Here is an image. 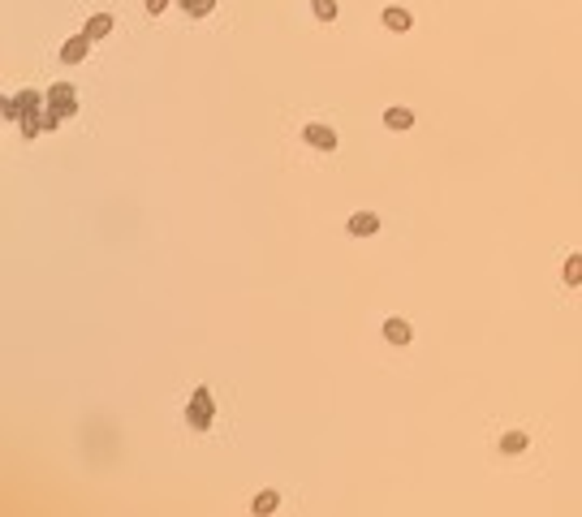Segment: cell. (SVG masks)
I'll use <instances>...</instances> for the list:
<instances>
[{
    "mask_svg": "<svg viewBox=\"0 0 582 517\" xmlns=\"http://www.w3.org/2000/svg\"><path fill=\"white\" fill-rule=\"evenodd\" d=\"M211 418H216V401H211V393H207V388H194V393H190V406H186V423H190L194 431H207V427H211Z\"/></svg>",
    "mask_w": 582,
    "mask_h": 517,
    "instance_id": "1",
    "label": "cell"
},
{
    "mask_svg": "<svg viewBox=\"0 0 582 517\" xmlns=\"http://www.w3.org/2000/svg\"><path fill=\"white\" fill-rule=\"evenodd\" d=\"M48 108H56L61 116H74V112H78V91H74V82H52Z\"/></svg>",
    "mask_w": 582,
    "mask_h": 517,
    "instance_id": "2",
    "label": "cell"
},
{
    "mask_svg": "<svg viewBox=\"0 0 582 517\" xmlns=\"http://www.w3.org/2000/svg\"><path fill=\"white\" fill-rule=\"evenodd\" d=\"M302 139H306V147H315V151H336V129L332 125H319V121H311L306 129H302Z\"/></svg>",
    "mask_w": 582,
    "mask_h": 517,
    "instance_id": "3",
    "label": "cell"
},
{
    "mask_svg": "<svg viewBox=\"0 0 582 517\" xmlns=\"http://www.w3.org/2000/svg\"><path fill=\"white\" fill-rule=\"evenodd\" d=\"M345 229H349V237H371V233H380V216L376 211H354L345 220Z\"/></svg>",
    "mask_w": 582,
    "mask_h": 517,
    "instance_id": "4",
    "label": "cell"
},
{
    "mask_svg": "<svg viewBox=\"0 0 582 517\" xmlns=\"http://www.w3.org/2000/svg\"><path fill=\"white\" fill-rule=\"evenodd\" d=\"M86 52H91V39H86V35H69V39L61 44V61H65V65L86 61Z\"/></svg>",
    "mask_w": 582,
    "mask_h": 517,
    "instance_id": "5",
    "label": "cell"
},
{
    "mask_svg": "<svg viewBox=\"0 0 582 517\" xmlns=\"http://www.w3.org/2000/svg\"><path fill=\"white\" fill-rule=\"evenodd\" d=\"M380 22H384V26H388V31H397V35H406V31H410V26H414V18H410V14H406V9H397V5H388V9H384V14H380Z\"/></svg>",
    "mask_w": 582,
    "mask_h": 517,
    "instance_id": "6",
    "label": "cell"
},
{
    "mask_svg": "<svg viewBox=\"0 0 582 517\" xmlns=\"http://www.w3.org/2000/svg\"><path fill=\"white\" fill-rule=\"evenodd\" d=\"M82 35H86L91 44H99L104 35H112V14H95V18H86V26H82Z\"/></svg>",
    "mask_w": 582,
    "mask_h": 517,
    "instance_id": "7",
    "label": "cell"
},
{
    "mask_svg": "<svg viewBox=\"0 0 582 517\" xmlns=\"http://www.w3.org/2000/svg\"><path fill=\"white\" fill-rule=\"evenodd\" d=\"M410 336H414V332H410L406 319H384V341H388V345L401 349V345H410Z\"/></svg>",
    "mask_w": 582,
    "mask_h": 517,
    "instance_id": "8",
    "label": "cell"
},
{
    "mask_svg": "<svg viewBox=\"0 0 582 517\" xmlns=\"http://www.w3.org/2000/svg\"><path fill=\"white\" fill-rule=\"evenodd\" d=\"M384 125H388V129H410V125H414V112L393 104V108H384Z\"/></svg>",
    "mask_w": 582,
    "mask_h": 517,
    "instance_id": "9",
    "label": "cell"
},
{
    "mask_svg": "<svg viewBox=\"0 0 582 517\" xmlns=\"http://www.w3.org/2000/svg\"><path fill=\"white\" fill-rule=\"evenodd\" d=\"M526 444H531L526 431H505V436H501V453H505V457H518Z\"/></svg>",
    "mask_w": 582,
    "mask_h": 517,
    "instance_id": "10",
    "label": "cell"
},
{
    "mask_svg": "<svg viewBox=\"0 0 582 517\" xmlns=\"http://www.w3.org/2000/svg\"><path fill=\"white\" fill-rule=\"evenodd\" d=\"M561 281H565L569 289H578V285H582V254H569V258H565V272H561Z\"/></svg>",
    "mask_w": 582,
    "mask_h": 517,
    "instance_id": "11",
    "label": "cell"
},
{
    "mask_svg": "<svg viewBox=\"0 0 582 517\" xmlns=\"http://www.w3.org/2000/svg\"><path fill=\"white\" fill-rule=\"evenodd\" d=\"M276 504H281V496H276V491H259V496H255V504H251V508H255V513H259V517H268V513H276Z\"/></svg>",
    "mask_w": 582,
    "mask_h": 517,
    "instance_id": "12",
    "label": "cell"
},
{
    "mask_svg": "<svg viewBox=\"0 0 582 517\" xmlns=\"http://www.w3.org/2000/svg\"><path fill=\"white\" fill-rule=\"evenodd\" d=\"M177 5H181L190 18H207V14L216 9V0H177Z\"/></svg>",
    "mask_w": 582,
    "mask_h": 517,
    "instance_id": "13",
    "label": "cell"
},
{
    "mask_svg": "<svg viewBox=\"0 0 582 517\" xmlns=\"http://www.w3.org/2000/svg\"><path fill=\"white\" fill-rule=\"evenodd\" d=\"M311 9H315L319 22H332L336 18V0H311Z\"/></svg>",
    "mask_w": 582,
    "mask_h": 517,
    "instance_id": "14",
    "label": "cell"
},
{
    "mask_svg": "<svg viewBox=\"0 0 582 517\" xmlns=\"http://www.w3.org/2000/svg\"><path fill=\"white\" fill-rule=\"evenodd\" d=\"M0 104H5V108H0V112H5V121H22V104H18V95H5Z\"/></svg>",
    "mask_w": 582,
    "mask_h": 517,
    "instance_id": "15",
    "label": "cell"
},
{
    "mask_svg": "<svg viewBox=\"0 0 582 517\" xmlns=\"http://www.w3.org/2000/svg\"><path fill=\"white\" fill-rule=\"evenodd\" d=\"M61 121H65V116H61L56 108H48V104H44V134H52V129H56Z\"/></svg>",
    "mask_w": 582,
    "mask_h": 517,
    "instance_id": "16",
    "label": "cell"
},
{
    "mask_svg": "<svg viewBox=\"0 0 582 517\" xmlns=\"http://www.w3.org/2000/svg\"><path fill=\"white\" fill-rule=\"evenodd\" d=\"M143 5H147V14H151V18H160V14L173 5V0H143Z\"/></svg>",
    "mask_w": 582,
    "mask_h": 517,
    "instance_id": "17",
    "label": "cell"
}]
</instances>
